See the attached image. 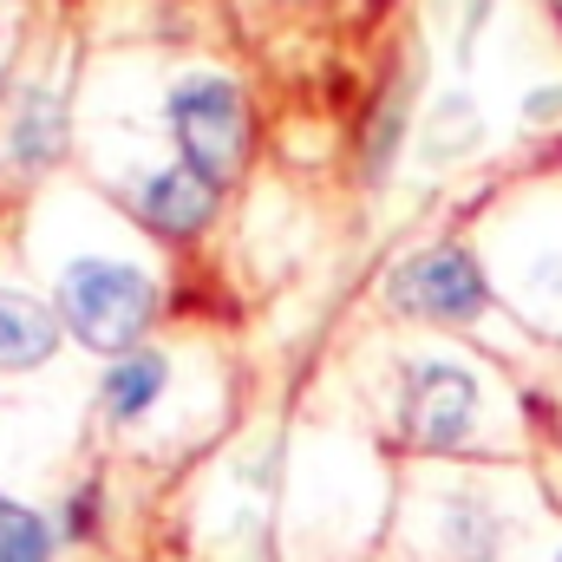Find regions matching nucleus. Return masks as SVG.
Segmentation results:
<instances>
[{"label":"nucleus","mask_w":562,"mask_h":562,"mask_svg":"<svg viewBox=\"0 0 562 562\" xmlns=\"http://www.w3.org/2000/svg\"><path fill=\"white\" fill-rule=\"evenodd\" d=\"M53 347H59V321L33 294L0 288V367L7 373H26V367L53 360Z\"/></svg>","instance_id":"423d86ee"},{"label":"nucleus","mask_w":562,"mask_h":562,"mask_svg":"<svg viewBox=\"0 0 562 562\" xmlns=\"http://www.w3.org/2000/svg\"><path fill=\"white\" fill-rule=\"evenodd\" d=\"M393 307L400 314H419V321H471L484 307V276H477L471 249H458V243L419 249L393 276Z\"/></svg>","instance_id":"7ed1b4c3"},{"label":"nucleus","mask_w":562,"mask_h":562,"mask_svg":"<svg viewBox=\"0 0 562 562\" xmlns=\"http://www.w3.org/2000/svg\"><path fill=\"white\" fill-rule=\"evenodd\" d=\"M157 393H164V360H157V353H125V360L105 373V413H112V419H138Z\"/></svg>","instance_id":"6e6552de"},{"label":"nucleus","mask_w":562,"mask_h":562,"mask_svg":"<svg viewBox=\"0 0 562 562\" xmlns=\"http://www.w3.org/2000/svg\"><path fill=\"white\" fill-rule=\"evenodd\" d=\"M557 562H562V557H557Z\"/></svg>","instance_id":"9b49d317"},{"label":"nucleus","mask_w":562,"mask_h":562,"mask_svg":"<svg viewBox=\"0 0 562 562\" xmlns=\"http://www.w3.org/2000/svg\"><path fill=\"white\" fill-rule=\"evenodd\" d=\"M53 150H59V105L46 92H26L7 119V157L26 170V164H46Z\"/></svg>","instance_id":"0eeeda50"},{"label":"nucleus","mask_w":562,"mask_h":562,"mask_svg":"<svg viewBox=\"0 0 562 562\" xmlns=\"http://www.w3.org/2000/svg\"><path fill=\"white\" fill-rule=\"evenodd\" d=\"M138 210L150 229H164V236H196L203 223H210V210H216V190L183 164H170V170H144L138 183Z\"/></svg>","instance_id":"39448f33"},{"label":"nucleus","mask_w":562,"mask_h":562,"mask_svg":"<svg viewBox=\"0 0 562 562\" xmlns=\"http://www.w3.org/2000/svg\"><path fill=\"white\" fill-rule=\"evenodd\" d=\"M150 307H157V288L144 269L132 262H112V256H79V262H66V276H59V314H66V327L86 340V347H99V353H132L138 347V334L150 327Z\"/></svg>","instance_id":"f257e3e1"},{"label":"nucleus","mask_w":562,"mask_h":562,"mask_svg":"<svg viewBox=\"0 0 562 562\" xmlns=\"http://www.w3.org/2000/svg\"><path fill=\"white\" fill-rule=\"evenodd\" d=\"M477 419V380L458 360H419L406 373V431L425 451H451L464 445V431Z\"/></svg>","instance_id":"20e7f679"},{"label":"nucleus","mask_w":562,"mask_h":562,"mask_svg":"<svg viewBox=\"0 0 562 562\" xmlns=\"http://www.w3.org/2000/svg\"><path fill=\"white\" fill-rule=\"evenodd\" d=\"M46 557H53L46 517H33L26 504L0 497V562H46Z\"/></svg>","instance_id":"1a4fd4ad"},{"label":"nucleus","mask_w":562,"mask_h":562,"mask_svg":"<svg viewBox=\"0 0 562 562\" xmlns=\"http://www.w3.org/2000/svg\"><path fill=\"white\" fill-rule=\"evenodd\" d=\"M445 125H451V132L431 144V157H445V150H458V144L477 138V132H471V99H445Z\"/></svg>","instance_id":"9d476101"},{"label":"nucleus","mask_w":562,"mask_h":562,"mask_svg":"<svg viewBox=\"0 0 562 562\" xmlns=\"http://www.w3.org/2000/svg\"><path fill=\"white\" fill-rule=\"evenodd\" d=\"M170 132H177L183 164L216 190L249 157V105L223 72H190L170 86Z\"/></svg>","instance_id":"f03ea898"}]
</instances>
